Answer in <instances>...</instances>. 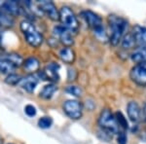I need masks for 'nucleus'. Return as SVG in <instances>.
Wrapping results in <instances>:
<instances>
[{"instance_id": "obj_1", "label": "nucleus", "mask_w": 146, "mask_h": 144, "mask_svg": "<svg viewBox=\"0 0 146 144\" xmlns=\"http://www.w3.org/2000/svg\"><path fill=\"white\" fill-rule=\"evenodd\" d=\"M108 23L111 30L110 34V43L113 46H116L121 41L122 37L124 35V32L126 31L128 27V22L124 18L119 17L116 15H110L108 17Z\"/></svg>"}, {"instance_id": "obj_30", "label": "nucleus", "mask_w": 146, "mask_h": 144, "mask_svg": "<svg viewBox=\"0 0 146 144\" xmlns=\"http://www.w3.org/2000/svg\"><path fill=\"white\" fill-rule=\"evenodd\" d=\"M0 144H3V139L0 137Z\"/></svg>"}, {"instance_id": "obj_29", "label": "nucleus", "mask_w": 146, "mask_h": 144, "mask_svg": "<svg viewBox=\"0 0 146 144\" xmlns=\"http://www.w3.org/2000/svg\"><path fill=\"white\" fill-rule=\"evenodd\" d=\"M143 113H144V115H145V119H146V104L144 106V109H143Z\"/></svg>"}, {"instance_id": "obj_19", "label": "nucleus", "mask_w": 146, "mask_h": 144, "mask_svg": "<svg viewBox=\"0 0 146 144\" xmlns=\"http://www.w3.org/2000/svg\"><path fill=\"white\" fill-rule=\"evenodd\" d=\"M58 90L56 85L54 84H48L46 86L43 87V89L40 92V98H42L43 100H50L52 96H54V94L56 93V91Z\"/></svg>"}, {"instance_id": "obj_6", "label": "nucleus", "mask_w": 146, "mask_h": 144, "mask_svg": "<svg viewBox=\"0 0 146 144\" xmlns=\"http://www.w3.org/2000/svg\"><path fill=\"white\" fill-rule=\"evenodd\" d=\"M63 111L70 119L78 120L83 114V105L76 100H66L63 103Z\"/></svg>"}, {"instance_id": "obj_24", "label": "nucleus", "mask_w": 146, "mask_h": 144, "mask_svg": "<svg viewBox=\"0 0 146 144\" xmlns=\"http://www.w3.org/2000/svg\"><path fill=\"white\" fill-rule=\"evenodd\" d=\"M52 125H53V120H52L51 117L44 116L38 120V126L39 127H41V129H50L52 127Z\"/></svg>"}, {"instance_id": "obj_5", "label": "nucleus", "mask_w": 146, "mask_h": 144, "mask_svg": "<svg viewBox=\"0 0 146 144\" xmlns=\"http://www.w3.org/2000/svg\"><path fill=\"white\" fill-rule=\"evenodd\" d=\"M81 17L85 20L88 27L92 28L95 32V34L98 36V34L101 35L105 32V29L102 25V20L98 14L91 10H85L81 12Z\"/></svg>"}, {"instance_id": "obj_4", "label": "nucleus", "mask_w": 146, "mask_h": 144, "mask_svg": "<svg viewBox=\"0 0 146 144\" xmlns=\"http://www.w3.org/2000/svg\"><path fill=\"white\" fill-rule=\"evenodd\" d=\"M58 13H60V21L62 23V27L67 29L71 34L72 32H77L79 28V23L74 12L69 7L63 6L58 11Z\"/></svg>"}, {"instance_id": "obj_14", "label": "nucleus", "mask_w": 146, "mask_h": 144, "mask_svg": "<svg viewBox=\"0 0 146 144\" xmlns=\"http://www.w3.org/2000/svg\"><path fill=\"white\" fill-rule=\"evenodd\" d=\"M127 112H128V116L131 122L136 123L140 120L141 117V110L140 107L135 101H131L129 102L127 106Z\"/></svg>"}, {"instance_id": "obj_20", "label": "nucleus", "mask_w": 146, "mask_h": 144, "mask_svg": "<svg viewBox=\"0 0 146 144\" xmlns=\"http://www.w3.org/2000/svg\"><path fill=\"white\" fill-rule=\"evenodd\" d=\"M14 25H15V20H14V18L7 15L4 12L0 11V27L10 28V27H13Z\"/></svg>"}, {"instance_id": "obj_25", "label": "nucleus", "mask_w": 146, "mask_h": 144, "mask_svg": "<svg viewBox=\"0 0 146 144\" xmlns=\"http://www.w3.org/2000/svg\"><path fill=\"white\" fill-rule=\"evenodd\" d=\"M21 79H22V77L20 76V75H17L15 74V73H12V74H9L7 78L5 79V82L7 84L9 85H18L20 83Z\"/></svg>"}, {"instance_id": "obj_16", "label": "nucleus", "mask_w": 146, "mask_h": 144, "mask_svg": "<svg viewBox=\"0 0 146 144\" xmlns=\"http://www.w3.org/2000/svg\"><path fill=\"white\" fill-rule=\"evenodd\" d=\"M58 56L63 62L71 64L75 60V53L70 47H63L58 52Z\"/></svg>"}, {"instance_id": "obj_21", "label": "nucleus", "mask_w": 146, "mask_h": 144, "mask_svg": "<svg viewBox=\"0 0 146 144\" xmlns=\"http://www.w3.org/2000/svg\"><path fill=\"white\" fill-rule=\"evenodd\" d=\"M135 45V39L133 37V34L131 33H128L126 34L122 39V47L124 49H129L133 48V46Z\"/></svg>"}, {"instance_id": "obj_28", "label": "nucleus", "mask_w": 146, "mask_h": 144, "mask_svg": "<svg viewBox=\"0 0 146 144\" xmlns=\"http://www.w3.org/2000/svg\"><path fill=\"white\" fill-rule=\"evenodd\" d=\"M118 144H127V135L124 131H119L118 133Z\"/></svg>"}, {"instance_id": "obj_18", "label": "nucleus", "mask_w": 146, "mask_h": 144, "mask_svg": "<svg viewBox=\"0 0 146 144\" xmlns=\"http://www.w3.org/2000/svg\"><path fill=\"white\" fill-rule=\"evenodd\" d=\"M133 61L137 64H146V46L138 48L131 56Z\"/></svg>"}, {"instance_id": "obj_9", "label": "nucleus", "mask_w": 146, "mask_h": 144, "mask_svg": "<svg viewBox=\"0 0 146 144\" xmlns=\"http://www.w3.org/2000/svg\"><path fill=\"white\" fill-rule=\"evenodd\" d=\"M0 11L6 13L11 17H17L21 15L23 11V7L18 1H2L0 2Z\"/></svg>"}, {"instance_id": "obj_26", "label": "nucleus", "mask_w": 146, "mask_h": 144, "mask_svg": "<svg viewBox=\"0 0 146 144\" xmlns=\"http://www.w3.org/2000/svg\"><path fill=\"white\" fill-rule=\"evenodd\" d=\"M65 92L67 94H71V96H82V90L81 88L77 86H68L66 87L65 89Z\"/></svg>"}, {"instance_id": "obj_2", "label": "nucleus", "mask_w": 146, "mask_h": 144, "mask_svg": "<svg viewBox=\"0 0 146 144\" xmlns=\"http://www.w3.org/2000/svg\"><path fill=\"white\" fill-rule=\"evenodd\" d=\"M21 30H22L25 41L29 46L33 48H38L43 43V35L37 30L34 25L28 20H25L21 23Z\"/></svg>"}, {"instance_id": "obj_3", "label": "nucleus", "mask_w": 146, "mask_h": 144, "mask_svg": "<svg viewBox=\"0 0 146 144\" xmlns=\"http://www.w3.org/2000/svg\"><path fill=\"white\" fill-rule=\"evenodd\" d=\"M98 126L102 133L113 135L119 133V126L116 122L115 116L109 109H103L98 117Z\"/></svg>"}, {"instance_id": "obj_10", "label": "nucleus", "mask_w": 146, "mask_h": 144, "mask_svg": "<svg viewBox=\"0 0 146 144\" xmlns=\"http://www.w3.org/2000/svg\"><path fill=\"white\" fill-rule=\"evenodd\" d=\"M53 32L56 38H58L60 40L65 47H71L72 45L74 44V40H73L72 34L70 33L67 29L62 27V25H56V27H54Z\"/></svg>"}, {"instance_id": "obj_22", "label": "nucleus", "mask_w": 146, "mask_h": 144, "mask_svg": "<svg viewBox=\"0 0 146 144\" xmlns=\"http://www.w3.org/2000/svg\"><path fill=\"white\" fill-rule=\"evenodd\" d=\"M114 116H115V119H116V122H117V124H118L119 127H123L124 129H128L129 127L128 121H127L126 117L123 115V113L118 111V112H116V114H115Z\"/></svg>"}, {"instance_id": "obj_23", "label": "nucleus", "mask_w": 146, "mask_h": 144, "mask_svg": "<svg viewBox=\"0 0 146 144\" xmlns=\"http://www.w3.org/2000/svg\"><path fill=\"white\" fill-rule=\"evenodd\" d=\"M7 58L11 60V62L15 65V67H20L23 65V58L22 56L18 55V54H10V55H7Z\"/></svg>"}, {"instance_id": "obj_27", "label": "nucleus", "mask_w": 146, "mask_h": 144, "mask_svg": "<svg viewBox=\"0 0 146 144\" xmlns=\"http://www.w3.org/2000/svg\"><path fill=\"white\" fill-rule=\"evenodd\" d=\"M25 113L27 115L28 117H34L35 115H36L37 111H36V108H35L33 105L27 104L25 107Z\"/></svg>"}, {"instance_id": "obj_15", "label": "nucleus", "mask_w": 146, "mask_h": 144, "mask_svg": "<svg viewBox=\"0 0 146 144\" xmlns=\"http://www.w3.org/2000/svg\"><path fill=\"white\" fill-rule=\"evenodd\" d=\"M23 69L28 73H36L40 68V62L36 58L30 56L25 60H23Z\"/></svg>"}, {"instance_id": "obj_7", "label": "nucleus", "mask_w": 146, "mask_h": 144, "mask_svg": "<svg viewBox=\"0 0 146 144\" xmlns=\"http://www.w3.org/2000/svg\"><path fill=\"white\" fill-rule=\"evenodd\" d=\"M37 6H38L39 10L43 12L44 14H46L48 18L51 19L52 21H54V22L60 21V13H58L56 6L53 1H48V0L38 1Z\"/></svg>"}, {"instance_id": "obj_8", "label": "nucleus", "mask_w": 146, "mask_h": 144, "mask_svg": "<svg viewBox=\"0 0 146 144\" xmlns=\"http://www.w3.org/2000/svg\"><path fill=\"white\" fill-rule=\"evenodd\" d=\"M129 77L135 84L146 86V64H136L131 70Z\"/></svg>"}, {"instance_id": "obj_17", "label": "nucleus", "mask_w": 146, "mask_h": 144, "mask_svg": "<svg viewBox=\"0 0 146 144\" xmlns=\"http://www.w3.org/2000/svg\"><path fill=\"white\" fill-rule=\"evenodd\" d=\"M16 67L7 56H0V72L4 74H12L15 71Z\"/></svg>"}, {"instance_id": "obj_13", "label": "nucleus", "mask_w": 146, "mask_h": 144, "mask_svg": "<svg viewBox=\"0 0 146 144\" xmlns=\"http://www.w3.org/2000/svg\"><path fill=\"white\" fill-rule=\"evenodd\" d=\"M133 37L135 39V45H137L139 48L146 46V27L141 25H135L133 29Z\"/></svg>"}, {"instance_id": "obj_12", "label": "nucleus", "mask_w": 146, "mask_h": 144, "mask_svg": "<svg viewBox=\"0 0 146 144\" xmlns=\"http://www.w3.org/2000/svg\"><path fill=\"white\" fill-rule=\"evenodd\" d=\"M37 84H38V78L30 74L25 77H22L20 83L18 85L25 91H27V93H33L35 88L37 87Z\"/></svg>"}, {"instance_id": "obj_11", "label": "nucleus", "mask_w": 146, "mask_h": 144, "mask_svg": "<svg viewBox=\"0 0 146 144\" xmlns=\"http://www.w3.org/2000/svg\"><path fill=\"white\" fill-rule=\"evenodd\" d=\"M58 69L60 65L55 62L49 63L44 69V71L41 72V76L44 78V80H51V81H58Z\"/></svg>"}]
</instances>
